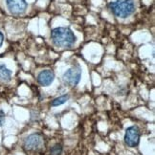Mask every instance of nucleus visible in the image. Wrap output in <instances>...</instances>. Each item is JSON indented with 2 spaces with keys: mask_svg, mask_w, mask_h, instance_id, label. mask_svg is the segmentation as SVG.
I'll return each instance as SVG.
<instances>
[{
  "mask_svg": "<svg viewBox=\"0 0 155 155\" xmlns=\"http://www.w3.org/2000/svg\"><path fill=\"white\" fill-rule=\"evenodd\" d=\"M3 41H4V35H3V34L1 32H0V47L2 46Z\"/></svg>",
  "mask_w": 155,
  "mask_h": 155,
  "instance_id": "12",
  "label": "nucleus"
},
{
  "mask_svg": "<svg viewBox=\"0 0 155 155\" xmlns=\"http://www.w3.org/2000/svg\"><path fill=\"white\" fill-rule=\"evenodd\" d=\"M111 13L117 17L127 18L135 11V4L133 0H116L109 3Z\"/></svg>",
  "mask_w": 155,
  "mask_h": 155,
  "instance_id": "2",
  "label": "nucleus"
},
{
  "mask_svg": "<svg viewBox=\"0 0 155 155\" xmlns=\"http://www.w3.org/2000/svg\"><path fill=\"white\" fill-rule=\"evenodd\" d=\"M140 130L137 127H130L126 130V134H124V142L126 144L130 147H134L138 146L140 142Z\"/></svg>",
  "mask_w": 155,
  "mask_h": 155,
  "instance_id": "6",
  "label": "nucleus"
},
{
  "mask_svg": "<svg viewBox=\"0 0 155 155\" xmlns=\"http://www.w3.org/2000/svg\"><path fill=\"white\" fill-rule=\"evenodd\" d=\"M62 152V147L61 145H55L50 150V155H61Z\"/></svg>",
  "mask_w": 155,
  "mask_h": 155,
  "instance_id": "10",
  "label": "nucleus"
},
{
  "mask_svg": "<svg viewBox=\"0 0 155 155\" xmlns=\"http://www.w3.org/2000/svg\"><path fill=\"white\" fill-rule=\"evenodd\" d=\"M55 80V73L52 70H43L38 76V82L42 86H48Z\"/></svg>",
  "mask_w": 155,
  "mask_h": 155,
  "instance_id": "7",
  "label": "nucleus"
},
{
  "mask_svg": "<svg viewBox=\"0 0 155 155\" xmlns=\"http://www.w3.org/2000/svg\"><path fill=\"white\" fill-rule=\"evenodd\" d=\"M51 38L53 43L58 47H71L76 43L77 38L70 29L58 27L52 30Z\"/></svg>",
  "mask_w": 155,
  "mask_h": 155,
  "instance_id": "1",
  "label": "nucleus"
},
{
  "mask_svg": "<svg viewBox=\"0 0 155 155\" xmlns=\"http://www.w3.org/2000/svg\"><path fill=\"white\" fill-rule=\"evenodd\" d=\"M81 70L80 66H73L69 68L62 76V81L69 86H76L81 81Z\"/></svg>",
  "mask_w": 155,
  "mask_h": 155,
  "instance_id": "4",
  "label": "nucleus"
},
{
  "mask_svg": "<svg viewBox=\"0 0 155 155\" xmlns=\"http://www.w3.org/2000/svg\"><path fill=\"white\" fill-rule=\"evenodd\" d=\"M6 6L12 15H20L26 12L28 5L26 0H6Z\"/></svg>",
  "mask_w": 155,
  "mask_h": 155,
  "instance_id": "5",
  "label": "nucleus"
},
{
  "mask_svg": "<svg viewBox=\"0 0 155 155\" xmlns=\"http://www.w3.org/2000/svg\"><path fill=\"white\" fill-rule=\"evenodd\" d=\"M4 122H5V114L2 110H0V127L4 124Z\"/></svg>",
  "mask_w": 155,
  "mask_h": 155,
  "instance_id": "11",
  "label": "nucleus"
},
{
  "mask_svg": "<svg viewBox=\"0 0 155 155\" xmlns=\"http://www.w3.org/2000/svg\"><path fill=\"white\" fill-rule=\"evenodd\" d=\"M44 139L40 133H33L29 135L24 141L23 147L28 151H38L43 147Z\"/></svg>",
  "mask_w": 155,
  "mask_h": 155,
  "instance_id": "3",
  "label": "nucleus"
},
{
  "mask_svg": "<svg viewBox=\"0 0 155 155\" xmlns=\"http://www.w3.org/2000/svg\"><path fill=\"white\" fill-rule=\"evenodd\" d=\"M69 99V96L68 95H62V96L58 97V98H56L55 100L53 101L51 103V105L52 106H58V105H61L63 104H65L68 101Z\"/></svg>",
  "mask_w": 155,
  "mask_h": 155,
  "instance_id": "9",
  "label": "nucleus"
},
{
  "mask_svg": "<svg viewBox=\"0 0 155 155\" xmlns=\"http://www.w3.org/2000/svg\"><path fill=\"white\" fill-rule=\"evenodd\" d=\"M12 78V71L6 67V65L1 64L0 65V81L7 82L11 81Z\"/></svg>",
  "mask_w": 155,
  "mask_h": 155,
  "instance_id": "8",
  "label": "nucleus"
}]
</instances>
